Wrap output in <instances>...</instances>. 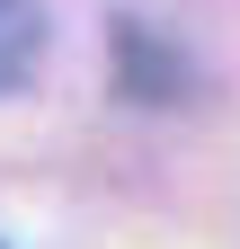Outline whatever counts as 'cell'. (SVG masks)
Listing matches in <instances>:
<instances>
[{
  "mask_svg": "<svg viewBox=\"0 0 240 249\" xmlns=\"http://www.w3.org/2000/svg\"><path fill=\"white\" fill-rule=\"evenodd\" d=\"M107 71H116V98H134V107H178L187 98V62L152 27H116L107 36Z\"/></svg>",
  "mask_w": 240,
  "mask_h": 249,
  "instance_id": "6da1fadb",
  "label": "cell"
},
{
  "mask_svg": "<svg viewBox=\"0 0 240 249\" xmlns=\"http://www.w3.org/2000/svg\"><path fill=\"white\" fill-rule=\"evenodd\" d=\"M45 53V0H0V98L36 71Z\"/></svg>",
  "mask_w": 240,
  "mask_h": 249,
  "instance_id": "7a4b0ae2",
  "label": "cell"
},
{
  "mask_svg": "<svg viewBox=\"0 0 240 249\" xmlns=\"http://www.w3.org/2000/svg\"><path fill=\"white\" fill-rule=\"evenodd\" d=\"M0 249H9V240H0Z\"/></svg>",
  "mask_w": 240,
  "mask_h": 249,
  "instance_id": "3957f363",
  "label": "cell"
}]
</instances>
